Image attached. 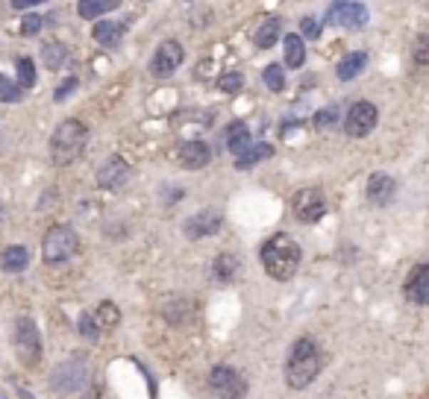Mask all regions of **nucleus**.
I'll return each instance as SVG.
<instances>
[{
    "mask_svg": "<svg viewBox=\"0 0 429 399\" xmlns=\"http://www.w3.org/2000/svg\"><path fill=\"white\" fill-rule=\"evenodd\" d=\"M218 229H221V214L214 212V209H200V212H195L192 217L182 223V232H185L188 241L209 238V235H214Z\"/></svg>",
    "mask_w": 429,
    "mask_h": 399,
    "instance_id": "12",
    "label": "nucleus"
},
{
    "mask_svg": "<svg viewBox=\"0 0 429 399\" xmlns=\"http://www.w3.org/2000/svg\"><path fill=\"white\" fill-rule=\"evenodd\" d=\"M185 4H192V0H185Z\"/></svg>",
    "mask_w": 429,
    "mask_h": 399,
    "instance_id": "39",
    "label": "nucleus"
},
{
    "mask_svg": "<svg viewBox=\"0 0 429 399\" xmlns=\"http://www.w3.org/2000/svg\"><path fill=\"white\" fill-rule=\"evenodd\" d=\"M74 88H77V77H71V80H65V83H62V86H59V88L53 91V100H65V97H68L71 91H74Z\"/></svg>",
    "mask_w": 429,
    "mask_h": 399,
    "instance_id": "37",
    "label": "nucleus"
},
{
    "mask_svg": "<svg viewBox=\"0 0 429 399\" xmlns=\"http://www.w3.org/2000/svg\"><path fill=\"white\" fill-rule=\"evenodd\" d=\"M321 367H324L321 346L312 338H300V341H294V346L289 349V358H285V385L294 390H303L318 379Z\"/></svg>",
    "mask_w": 429,
    "mask_h": 399,
    "instance_id": "1",
    "label": "nucleus"
},
{
    "mask_svg": "<svg viewBox=\"0 0 429 399\" xmlns=\"http://www.w3.org/2000/svg\"><path fill=\"white\" fill-rule=\"evenodd\" d=\"M271 156H274L271 144H250L242 156H235V167L238 170H250L253 165H259L262 159H271Z\"/></svg>",
    "mask_w": 429,
    "mask_h": 399,
    "instance_id": "21",
    "label": "nucleus"
},
{
    "mask_svg": "<svg viewBox=\"0 0 429 399\" xmlns=\"http://www.w3.org/2000/svg\"><path fill=\"white\" fill-rule=\"evenodd\" d=\"M91 385V361L83 353H74L68 361L56 364L51 373V390L62 399L80 396Z\"/></svg>",
    "mask_w": 429,
    "mask_h": 399,
    "instance_id": "4",
    "label": "nucleus"
},
{
    "mask_svg": "<svg viewBox=\"0 0 429 399\" xmlns=\"http://www.w3.org/2000/svg\"><path fill=\"white\" fill-rule=\"evenodd\" d=\"M94 41L103 44V47H115L118 41L124 38V24H112V21H100L94 24Z\"/></svg>",
    "mask_w": 429,
    "mask_h": 399,
    "instance_id": "22",
    "label": "nucleus"
},
{
    "mask_svg": "<svg viewBox=\"0 0 429 399\" xmlns=\"http://www.w3.org/2000/svg\"><path fill=\"white\" fill-rule=\"evenodd\" d=\"M397 194V182L388 177V173H373L368 180V200L373 206H388Z\"/></svg>",
    "mask_w": 429,
    "mask_h": 399,
    "instance_id": "15",
    "label": "nucleus"
},
{
    "mask_svg": "<svg viewBox=\"0 0 429 399\" xmlns=\"http://www.w3.org/2000/svg\"><path fill=\"white\" fill-rule=\"evenodd\" d=\"M279 30H282V21H279V18H268V21L256 30V36H253L256 47H259V50L274 47V44H276V38H279Z\"/></svg>",
    "mask_w": 429,
    "mask_h": 399,
    "instance_id": "24",
    "label": "nucleus"
},
{
    "mask_svg": "<svg viewBox=\"0 0 429 399\" xmlns=\"http://www.w3.org/2000/svg\"><path fill=\"white\" fill-rule=\"evenodd\" d=\"M98 329H100V323L94 320L88 311H83V314H80V335H83V338H88V341H98V338H100V332H98Z\"/></svg>",
    "mask_w": 429,
    "mask_h": 399,
    "instance_id": "32",
    "label": "nucleus"
},
{
    "mask_svg": "<svg viewBox=\"0 0 429 399\" xmlns=\"http://www.w3.org/2000/svg\"><path fill=\"white\" fill-rule=\"evenodd\" d=\"M130 165L121 159V156H112L103 162V167L98 170V185L103 191H118V188H124L127 180H130Z\"/></svg>",
    "mask_w": 429,
    "mask_h": 399,
    "instance_id": "13",
    "label": "nucleus"
},
{
    "mask_svg": "<svg viewBox=\"0 0 429 399\" xmlns=\"http://www.w3.org/2000/svg\"><path fill=\"white\" fill-rule=\"evenodd\" d=\"M365 68H368V53H365V50H353V53H347V56L336 65V77H338L341 83H350V80L359 77Z\"/></svg>",
    "mask_w": 429,
    "mask_h": 399,
    "instance_id": "17",
    "label": "nucleus"
},
{
    "mask_svg": "<svg viewBox=\"0 0 429 399\" xmlns=\"http://www.w3.org/2000/svg\"><path fill=\"white\" fill-rule=\"evenodd\" d=\"M291 212L300 223H318L326 214V200L318 188H303L291 200Z\"/></svg>",
    "mask_w": 429,
    "mask_h": 399,
    "instance_id": "10",
    "label": "nucleus"
},
{
    "mask_svg": "<svg viewBox=\"0 0 429 399\" xmlns=\"http://www.w3.org/2000/svg\"><path fill=\"white\" fill-rule=\"evenodd\" d=\"M38 4H47V0H12V6L21 12V9H33V6H38Z\"/></svg>",
    "mask_w": 429,
    "mask_h": 399,
    "instance_id": "38",
    "label": "nucleus"
},
{
    "mask_svg": "<svg viewBox=\"0 0 429 399\" xmlns=\"http://www.w3.org/2000/svg\"><path fill=\"white\" fill-rule=\"evenodd\" d=\"M376 120H379V112L373 103H368V100H359V103H353L344 115V133L350 138H365L373 133L376 127Z\"/></svg>",
    "mask_w": 429,
    "mask_h": 399,
    "instance_id": "9",
    "label": "nucleus"
},
{
    "mask_svg": "<svg viewBox=\"0 0 429 399\" xmlns=\"http://www.w3.org/2000/svg\"><path fill=\"white\" fill-rule=\"evenodd\" d=\"M300 27H303V36H306V38H318V36H321V27H318L315 18H303Z\"/></svg>",
    "mask_w": 429,
    "mask_h": 399,
    "instance_id": "36",
    "label": "nucleus"
},
{
    "mask_svg": "<svg viewBox=\"0 0 429 399\" xmlns=\"http://www.w3.org/2000/svg\"><path fill=\"white\" fill-rule=\"evenodd\" d=\"M235 273H238V259H235V256L221 253L218 259H214V264H212V276L218 279V282H232V279H235Z\"/></svg>",
    "mask_w": 429,
    "mask_h": 399,
    "instance_id": "25",
    "label": "nucleus"
},
{
    "mask_svg": "<svg viewBox=\"0 0 429 399\" xmlns=\"http://www.w3.org/2000/svg\"><path fill=\"white\" fill-rule=\"evenodd\" d=\"M250 144H253V138H250V127H247L244 120H235L232 127L227 130V150H229L232 156H242Z\"/></svg>",
    "mask_w": 429,
    "mask_h": 399,
    "instance_id": "18",
    "label": "nucleus"
},
{
    "mask_svg": "<svg viewBox=\"0 0 429 399\" xmlns=\"http://www.w3.org/2000/svg\"><path fill=\"white\" fill-rule=\"evenodd\" d=\"M12 346L18 353V361L24 367H36L41 356V332L30 317H18L15 320V332H12Z\"/></svg>",
    "mask_w": 429,
    "mask_h": 399,
    "instance_id": "6",
    "label": "nucleus"
},
{
    "mask_svg": "<svg viewBox=\"0 0 429 399\" xmlns=\"http://www.w3.org/2000/svg\"><path fill=\"white\" fill-rule=\"evenodd\" d=\"M41 59H44V65L51 68V71H56V68H62V62L68 59V50H65V44H59V41H51V44H44V50H41Z\"/></svg>",
    "mask_w": 429,
    "mask_h": 399,
    "instance_id": "26",
    "label": "nucleus"
},
{
    "mask_svg": "<svg viewBox=\"0 0 429 399\" xmlns=\"http://www.w3.org/2000/svg\"><path fill=\"white\" fill-rule=\"evenodd\" d=\"M336 118H338V112L332 109V106H329V109H321V112L315 115V127H318V130H326V127H332V123H336Z\"/></svg>",
    "mask_w": 429,
    "mask_h": 399,
    "instance_id": "35",
    "label": "nucleus"
},
{
    "mask_svg": "<svg viewBox=\"0 0 429 399\" xmlns=\"http://www.w3.org/2000/svg\"><path fill=\"white\" fill-rule=\"evenodd\" d=\"M98 323H100L103 329H115L118 323H121V311H118V306L109 303V299H106V303H100L98 306Z\"/></svg>",
    "mask_w": 429,
    "mask_h": 399,
    "instance_id": "28",
    "label": "nucleus"
},
{
    "mask_svg": "<svg viewBox=\"0 0 429 399\" xmlns=\"http://www.w3.org/2000/svg\"><path fill=\"white\" fill-rule=\"evenodd\" d=\"M403 291H406V299L415 306H429V261L412 267V273L406 276V285H403Z\"/></svg>",
    "mask_w": 429,
    "mask_h": 399,
    "instance_id": "14",
    "label": "nucleus"
},
{
    "mask_svg": "<svg viewBox=\"0 0 429 399\" xmlns=\"http://www.w3.org/2000/svg\"><path fill=\"white\" fill-rule=\"evenodd\" d=\"M209 159H212V150H209L206 141H185V144L180 147V162H182V167H188V170L206 167Z\"/></svg>",
    "mask_w": 429,
    "mask_h": 399,
    "instance_id": "16",
    "label": "nucleus"
},
{
    "mask_svg": "<svg viewBox=\"0 0 429 399\" xmlns=\"http://www.w3.org/2000/svg\"><path fill=\"white\" fill-rule=\"evenodd\" d=\"M209 388L218 399H244V393H247V382L242 379V373L235 367H227V364L212 367Z\"/></svg>",
    "mask_w": 429,
    "mask_h": 399,
    "instance_id": "8",
    "label": "nucleus"
},
{
    "mask_svg": "<svg viewBox=\"0 0 429 399\" xmlns=\"http://www.w3.org/2000/svg\"><path fill=\"white\" fill-rule=\"evenodd\" d=\"M324 21L329 27L338 30H362L368 24V9L359 0H332V6L326 9Z\"/></svg>",
    "mask_w": 429,
    "mask_h": 399,
    "instance_id": "7",
    "label": "nucleus"
},
{
    "mask_svg": "<svg viewBox=\"0 0 429 399\" xmlns=\"http://www.w3.org/2000/svg\"><path fill=\"white\" fill-rule=\"evenodd\" d=\"M118 6H121V0H80L77 12H80V18L94 21V18H100V15H106V12L118 9Z\"/></svg>",
    "mask_w": 429,
    "mask_h": 399,
    "instance_id": "23",
    "label": "nucleus"
},
{
    "mask_svg": "<svg viewBox=\"0 0 429 399\" xmlns=\"http://www.w3.org/2000/svg\"><path fill=\"white\" fill-rule=\"evenodd\" d=\"M180 65H182V44L174 41V38H168V41H162L156 47V53L150 59V73H153V77H159V80H168Z\"/></svg>",
    "mask_w": 429,
    "mask_h": 399,
    "instance_id": "11",
    "label": "nucleus"
},
{
    "mask_svg": "<svg viewBox=\"0 0 429 399\" xmlns=\"http://www.w3.org/2000/svg\"><path fill=\"white\" fill-rule=\"evenodd\" d=\"M242 86H244V73L242 71H227L224 77L218 80V88L224 94H238V91H242Z\"/></svg>",
    "mask_w": 429,
    "mask_h": 399,
    "instance_id": "30",
    "label": "nucleus"
},
{
    "mask_svg": "<svg viewBox=\"0 0 429 399\" xmlns=\"http://www.w3.org/2000/svg\"><path fill=\"white\" fill-rule=\"evenodd\" d=\"M282 50H285V65L289 68H303L306 62V44H303V36L291 33L282 38Z\"/></svg>",
    "mask_w": 429,
    "mask_h": 399,
    "instance_id": "20",
    "label": "nucleus"
},
{
    "mask_svg": "<svg viewBox=\"0 0 429 399\" xmlns=\"http://www.w3.org/2000/svg\"><path fill=\"white\" fill-rule=\"evenodd\" d=\"M262 77H265V86H268L271 91H276V94L285 88V71H282L279 65H268Z\"/></svg>",
    "mask_w": 429,
    "mask_h": 399,
    "instance_id": "31",
    "label": "nucleus"
},
{
    "mask_svg": "<svg viewBox=\"0 0 429 399\" xmlns=\"http://www.w3.org/2000/svg\"><path fill=\"white\" fill-rule=\"evenodd\" d=\"M300 244L291 238V235H271L265 244H262V253H259V259H262V267H265V273L271 279H276V282H289L294 273H297V267H300Z\"/></svg>",
    "mask_w": 429,
    "mask_h": 399,
    "instance_id": "2",
    "label": "nucleus"
},
{
    "mask_svg": "<svg viewBox=\"0 0 429 399\" xmlns=\"http://www.w3.org/2000/svg\"><path fill=\"white\" fill-rule=\"evenodd\" d=\"M24 100V88L9 83L4 73H0V103H21Z\"/></svg>",
    "mask_w": 429,
    "mask_h": 399,
    "instance_id": "29",
    "label": "nucleus"
},
{
    "mask_svg": "<svg viewBox=\"0 0 429 399\" xmlns=\"http://www.w3.org/2000/svg\"><path fill=\"white\" fill-rule=\"evenodd\" d=\"M41 27H44L41 15H27V18H21V36H38Z\"/></svg>",
    "mask_w": 429,
    "mask_h": 399,
    "instance_id": "34",
    "label": "nucleus"
},
{
    "mask_svg": "<svg viewBox=\"0 0 429 399\" xmlns=\"http://www.w3.org/2000/svg\"><path fill=\"white\" fill-rule=\"evenodd\" d=\"M27 261H30V253H27V247H21V244H12L4 249V256H0V267H4L6 273H21V270H27Z\"/></svg>",
    "mask_w": 429,
    "mask_h": 399,
    "instance_id": "19",
    "label": "nucleus"
},
{
    "mask_svg": "<svg viewBox=\"0 0 429 399\" xmlns=\"http://www.w3.org/2000/svg\"><path fill=\"white\" fill-rule=\"evenodd\" d=\"M15 71H18V86L21 88H33L36 86V65H33V59L21 56L15 62Z\"/></svg>",
    "mask_w": 429,
    "mask_h": 399,
    "instance_id": "27",
    "label": "nucleus"
},
{
    "mask_svg": "<svg viewBox=\"0 0 429 399\" xmlns=\"http://www.w3.org/2000/svg\"><path fill=\"white\" fill-rule=\"evenodd\" d=\"M88 144V127L74 118L62 120L51 135V162L56 167H68L71 162H77L83 156V150Z\"/></svg>",
    "mask_w": 429,
    "mask_h": 399,
    "instance_id": "3",
    "label": "nucleus"
},
{
    "mask_svg": "<svg viewBox=\"0 0 429 399\" xmlns=\"http://www.w3.org/2000/svg\"><path fill=\"white\" fill-rule=\"evenodd\" d=\"M412 56L418 65H429V33H420L415 38V47H412Z\"/></svg>",
    "mask_w": 429,
    "mask_h": 399,
    "instance_id": "33",
    "label": "nucleus"
},
{
    "mask_svg": "<svg viewBox=\"0 0 429 399\" xmlns=\"http://www.w3.org/2000/svg\"><path fill=\"white\" fill-rule=\"evenodd\" d=\"M77 247H80L77 232L71 229L68 223H53L41 238V259L47 264H65L71 256L77 253Z\"/></svg>",
    "mask_w": 429,
    "mask_h": 399,
    "instance_id": "5",
    "label": "nucleus"
}]
</instances>
